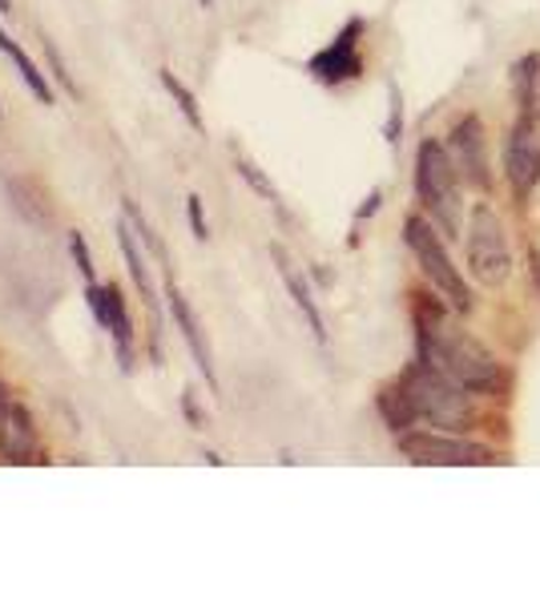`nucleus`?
<instances>
[{"label": "nucleus", "instance_id": "18", "mask_svg": "<svg viewBox=\"0 0 540 604\" xmlns=\"http://www.w3.org/2000/svg\"><path fill=\"white\" fill-rule=\"evenodd\" d=\"M69 255H73V262H77V270H82L85 287H89V282H97L94 279V255H89V242H85L82 230L69 234Z\"/></svg>", "mask_w": 540, "mask_h": 604}, {"label": "nucleus", "instance_id": "1", "mask_svg": "<svg viewBox=\"0 0 540 604\" xmlns=\"http://www.w3.org/2000/svg\"><path fill=\"white\" fill-rule=\"evenodd\" d=\"M415 198L423 202V209L440 222V230L447 238L460 234V170L452 162V153L440 145L435 138L420 141L415 150Z\"/></svg>", "mask_w": 540, "mask_h": 604}, {"label": "nucleus", "instance_id": "16", "mask_svg": "<svg viewBox=\"0 0 540 604\" xmlns=\"http://www.w3.org/2000/svg\"><path fill=\"white\" fill-rule=\"evenodd\" d=\"M537 82H540V57L537 53H525L517 61V101L520 114H532L537 109Z\"/></svg>", "mask_w": 540, "mask_h": 604}, {"label": "nucleus", "instance_id": "22", "mask_svg": "<svg viewBox=\"0 0 540 604\" xmlns=\"http://www.w3.org/2000/svg\"><path fill=\"white\" fill-rule=\"evenodd\" d=\"M388 141H400V94L391 89V126H388Z\"/></svg>", "mask_w": 540, "mask_h": 604}, {"label": "nucleus", "instance_id": "14", "mask_svg": "<svg viewBox=\"0 0 540 604\" xmlns=\"http://www.w3.org/2000/svg\"><path fill=\"white\" fill-rule=\"evenodd\" d=\"M379 416H384V423H388L396 435H403V431H411L415 428V407H411V399H408V391H403V384H396V387H388V391H379Z\"/></svg>", "mask_w": 540, "mask_h": 604}, {"label": "nucleus", "instance_id": "15", "mask_svg": "<svg viewBox=\"0 0 540 604\" xmlns=\"http://www.w3.org/2000/svg\"><path fill=\"white\" fill-rule=\"evenodd\" d=\"M138 234H133V226L130 222H121V234H118V242H121V255H126V262H130V274H133V282H138V291H141V299L150 302H158V291H153V279H150V267H145V255H138V242H133Z\"/></svg>", "mask_w": 540, "mask_h": 604}, {"label": "nucleus", "instance_id": "6", "mask_svg": "<svg viewBox=\"0 0 540 604\" xmlns=\"http://www.w3.org/2000/svg\"><path fill=\"white\" fill-rule=\"evenodd\" d=\"M359 36H364V21L355 17V21H347V29H343L335 41H331L323 53H315V57L306 61V69L315 73L323 85H339V82H355L359 73H364V57H359Z\"/></svg>", "mask_w": 540, "mask_h": 604}, {"label": "nucleus", "instance_id": "24", "mask_svg": "<svg viewBox=\"0 0 540 604\" xmlns=\"http://www.w3.org/2000/svg\"><path fill=\"white\" fill-rule=\"evenodd\" d=\"M379 202H384V198H379V190H376V194H371V198H367V206L359 209V218H367V214H376V209H379Z\"/></svg>", "mask_w": 540, "mask_h": 604}, {"label": "nucleus", "instance_id": "7", "mask_svg": "<svg viewBox=\"0 0 540 604\" xmlns=\"http://www.w3.org/2000/svg\"><path fill=\"white\" fill-rule=\"evenodd\" d=\"M505 174L517 194H529L540 182V138H537V117L520 114V121L508 133L505 145Z\"/></svg>", "mask_w": 540, "mask_h": 604}, {"label": "nucleus", "instance_id": "23", "mask_svg": "<svg viewBox=\"0 0 540 604\" xmlns=\"http://www.w3.org/2000/svg\"><path fill=\"white\" fill-rule=\"evenodd\" d=\"M12 407H17V399H12V391H9V387L0 384V428H4V423H9Z\"/></svg>", "mask_w": 540, "mask_h": 604}, {"label": "nucleus", "instance_id": "9", "mask_svg": "<svg viewBox=\"0 0 540 604\" xmlns=\"http://www.w3.org/2000/svg\"><path fill=\"white\" fill-rule=\"evenodd\" d=\"M85 294H89V306H94L97 323L106 326L109 338H114L121 367L130 371V367H133V319H130V306H126V299H121V291L114 287V282H109V287H97V282H89V287H85Z\"/></svg>", "mask_w": 540, "mask_h": 604}, {"label": "nucleus", "instance_id": "25", "mask_svg": "<svg viewBox=\"0 0 540 604\" xmlns=\"http://www.w3.org/2000/svg\"><path fill=\"white\" fill-rule=\"evenodd\" d=\"M0 17H12V0H0Z\"/></svg>", "mask_w": 540, "mask_h": 604}, {"label": "nucleus", "instance_id": "4", "mask_svg": "<svg viewBox=\"0 0 540 604\" xmlns=\"http://www.w3.org/2000/svg\"><path fill=\"white\" fill-rule=\"evenodd\" d=\"M468 270L480 287H505L512 274L508 255V230L493 206H476L468 218Z\"/></svg>", "mask_w": 540, "mask_h": 604}, {"label": "nucleus", "instance_id": "3", "mask_svg": "<svg viewBox=\"0 0 540 604\" xmlns=\"http://www.w3.org/2000/svg\"><path fill=\"white\" fill-rule=\"evenodd\" d=\"M403 242H408V250L415 255V262H420L423 274L432 279V287L440 291V299L452 302L460 314H468L472 311L468 282H464V274H460L456 267H452L447 246L440 242V234H435L432 222L420 218V214H408V218H403Z\"/></svg>", "mask_w": 540, "mask_h": 604}, {"label": "nucleus", "instance_id": "26", "mask_svg": "<svg viewBox=\"0 0 540 604\" xmlns=\"http://www.w3.org/2000/svg\"><path fill=\"white\" fill-rule=\"evenodd\" d=\"M210 4H214V0H202V9H210Z\"/></svg>", "mask_w": 540, "mask_h": 604}, {"label": "nucleus", "instance_id": "2", "mask_svg": "<svg viewBox=\"0 0 540 604\" xmlns=\"http://www.w3.org/2000/svg\"><path fill=\"white\" fill-rule=\"evenodd\" d=\"M403 391H408L415 416L435 423V428H464L472 419V403H468V391L452 379L447 371L432 367V363H408V371L400 375Z\"/></svg>", "mask_w": 540, "mask_h": 604}, {"label": "nucleus", "instance_id": "11", "mask_svg": "<svg viewBox=\"0 0 540 604\" xmlns=\"http://www.w3.org/2000/svg\"><path fill=\"white\" fill-rule=\"evenodd\" d=\"M0 455L12 460V464H36V428L33 416L21 403L12 407L9 423L0 428Z\"/></svg>", "mask_w": 540, "mask_h": 604}, {"label": "nucleus", "instance_id": "19", "mask_svg": "<svg viewBox=\"0 0 540 604\" xmlns=\"http://www.w3.org/2000/svg\"><path fill=\"white\" fill-rule=\"evenodd\" d=\"M41 45H45V57H48V69H53V77H57L61 82V89H65V94H73L77 97V85L69 82V73H65V61H61V53H57V45H53V41H41Z\"/></svg>", "mask_w": 540, "mask_h": 604}, {"label": "nucleus", "instance_id": "21", "mask_svg": "<svg viewBox=\"0 0 540 604\" xmlns=\"http://www.w3.org/2000/svg\"><path fill=\"white\" fill-rule=\"evenodd\" d=\"M186 214H190V226H194V238H202V242H206V238H210V230H206V218H202V198H198V194H190V198H186Z\"/></svg>", "mask_w": 540, "mask_h": 604}, {"label": "nucleus", "instance_id": "5", "mask_svg": "<svg viewBox=\"0 0 540 604\" xmlns=\"http://www.w3.org/2000/svg\"><path fill=\"white\" fill-rule=\"evenodd\" d=\"M400 452L420 467H488L496 464V452L484 443L440 435V431H403Z\"/></svg>", "mask_w": 540, "mask_h": 604}, {"label": "nucleus", "instance_id": "12", "mask_svg": "<svg viewBox=\"0 0 540 604\" xmlns=\"http://www.w3.org/2000/svg\"><path fill=\"white\" fill-rule=\"evenodd\" d=\"M0 53H4V57H9L12 65H17L21 82L29 85V94H33L36 101H41V105H53V85L45 82V73L36 69V61L29 57V53H24V48L17 45V41H12V36L4 33V29H0Z\"/></svg>", "mask_w": 540, "mask_h": 604}, {"label": "nucleus", "instance_id": "20", "mask_svg": "<svg viewBox=\"0 0 540 604\" xmlns=\"http://www.w3.org/2000/svg\"><path fill=\"white\" fill-rule=\"evenodd\" d=\"M238 174L247 177V182H250V186H255V190H259L262 198H270V202H279V194H274V186H270L267 177H262V174H259V165H255V162H247V158H238Z\"/></svg>", "mask_w": 540, "mask_h": 604}, {"label": "nucleus", "instance_id": "13", "mask_svg": "<svg viewBox=\"0 0 540 604\" xmlns=\"http://www.w3.org/2000/svg\"><path fill=\"white\" fill-rule=\"evenodd\" d=\"M274 262H279V274H282V282H287V291H291V299H294V306L303 311V319L311 323V331H315V338L323 343L327 338V326H323V314H318V306H315V299H311V291H306V282L299 279V270L287 262V255L282 250H274Z\"/></svg>", "mask_w": 540, "mask_h": 604}, {"label": "nucleus", "instance_id": "17", "mask_svg": "<svg viewBox=\"0 0 540 604\" xmlns=\"http://www.w3.org/2000/svg\"><path fill=\"white\" fill-rule=\"evenodd\" d=\"M158 77H162L165 94L174 97L177 109H182V117H186L190 126H194V129H206V121H202V114H198V101H194V94H190L186 85L177 82V77H174V73H170V69H162V73H158Z\"/></svg>", "mask_w": 540, "mask_h": 604}, {"label": "nucleus", "instance_id": "8", "mask_svg": "<svg viewBox=\"0 0 540 604\" xmlns=\"http://www.w3.org/2000/svg\"><path fill=\"white\" fill-rule=\"evenodd\" d=\"M447 153H452L456 170L468 177L476 190L493 186V174H488V150H484V126L476 114L460 117L456 126H452V133H447Z\"/></svg>", "mask_w": 540, "mask_h": 604}, {"label": "nucleus", "instance_id": "10", "mask_svg": "<svg viewBox=\"0 0 540 604\" xmlns=\"http://www.w3.org/2000/svg\"><path fill=\"white\" fill-rule=\"evenodd\" d=\"M165 299H170V314H174V323H177V331H182V338H186V347H190V355H194V363H198V371L206 375V384L218 391V375H214L210 350H206V343H202L198 314H194V306L186 302V294L174 287V279H170V287H165Z\"/></svg>", "mask_w": 540, "mask_h": 604}]
</instances>
